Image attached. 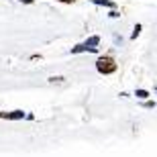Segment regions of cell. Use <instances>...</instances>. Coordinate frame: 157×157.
<instances>
[{
    "label": "cell",
    "mask_w": 157,
    "mask_h": 157,
    "mask_svg": "<svg viewBox=\"0 0 157 157\" xmlns=\"http://www.w3.org/2000/svg\"><path fill=\"white\" fill-rule=\"evenodd\" d=\"M18 2H23V4H33L35 0H18Z\"/></svg>",
    "instance_id": "7c38bea8"
},
{
    "label": "cell",
    "mask_w": 157,
    "mask_h": 157,
    "mask_svg": "<svg viewBox=\"0 0 157 157\" xmlns=\"http://www.w3.org/2000/svg\"><path fill=\"white\" fill-rule=\"evenodd\" d=\"M143 106H145V108H153V106H155V102H153V100H145V102H143Z\"/></svg>",
    "instance_id": "9c48e42d"
},
{
    "label": "cell",
    "mask_w": 157,
    "mask_h": 157,
    "mask_svg": "<svg viewBox=\"0 0 157 157\" xmlns=\"http://www.w3.org/2000/svg\"><path fill=\"white\" fill-rule=\"evenodd\" d=\"M135 96H137L139 100H149V92H147V90H143V88H137Z\"/></svg>",
    "instance_id": "8992f818"
},
{
    "label": "cell",
    "mask_w": 157,
    "mask_h": 157,
    "mask_svg": "<svg viewBox=\"0 0 157 157\" xmlns=\"http://www.w3.org/2000/svg\"><path fill=\"white\" fill-rule=\"evenodd\" d=\"M96 6H106V8H112V10H117V2L114 0H92Z\"/></svg>",
    "instance_id": "5b68a950"
},
{
    "label": "cell",
    "mask_w": 157,
    "mask_h": 157,
    "mask_svg": "<svg viewBox=\"0 0 157 157\" xmlns=\"http://www.w3.org/2000/svg\"><path fill=\"white\" fill-rule=\"evenodd\" d=\"M63 80H65L63 76H51V78H49V82H51V84H55V82L59 84V82H63Z\"/></svg>",
    "instance_id": "ba28073f"
},
{
    "label": "cell",
    "mask_w": 157,
    "mask_h": 157,
    "mask_svg": "<svg viewBox=\"0 0 157 157\" xmlns=\"http://www.w3.org/2000/svg\"><path fill=\"white\" fill-rule=\"evenodd\" d=\"M27 117V112L17 108V110H8V112H0V118H4V121H23Z\"/></svg>",
    "instance_id": "7a4b0ae2"
},
{
    "label": "cell",
    "mask_w": 157,
    "mask_h": 157,
    "mask_svg": "<svg viewBox=\"0 0 157 157\" xmlns=\"http://www.w3.org/2000/svg\"><path fill=\"white\" fill-rule=\"evenodd\" d=\"M108 17H110V18H118V17H121V12H118V10H110Z\"/></svg>",
    "instance_id": "30bf717a"
},
{
    "label": "cell",
    "mask_w": 157,
    "mask_h": 157,
    "mask_svg": "<svg viewBox=\"0 0 157 157\" xmlns=\"http://www.w3.org/2000/svg\"><path fill=\"white\" fill-rule=\"evenodd\" d=\"M96 70H98V74H102V76H110V74H114V71L118 70V63L112 55H100V57L96 59Z\"/></svg>",
    "instance_id": "6da1fadb"
},
{
    "label": "cell",
    "mask_w": 157,
    "mask_h": 157,
    "mask_svg": "<svg viewBox=\"0 0 157 157\" xmlns=\"http://www.w3.org/2000/svg\"><path fill=\"white\" fill-rule=\"evenodd\" d=\"M84 45H86V47H90V49H98V45H100V37H98V35L88 37V39L84 41Z\"/></svg>",
    "instance_id": "277c9868"
},
{
    "label": "cell",
    "mask_w": 157,
    "mask_h": 157,
    "mask_svg": "<svg viewBox=\"0 0 157 157\" xmlns=\"http://www.w3.org/2000/svg\"><path fill=\"white\" fill-rule=\"evenodd\" d=\"M98 53V49H90V47H86L84 43H78V45L71 47V55H76V53Z\"/></svg>",
    "instance_id": "3957f363"
},
{
    "label": "cell",
    "mask_w": 157,
    "mask_h": 157,
    "mask_svg": "<svg viewBox=\"0 0 157 157\" xmlns=\"http://www.w3.org/2000/svg\"><path fill=\"white\" fill-rule=\"evenodd\" d=\"M141 31H143V27H141V25H135L133 33H131V39H137V37L141 35Z\"/></svg>",
    "instance_id": "52a82bcc"
},
{
    "label": "cell",
    "mask_w": 157,
    "mask_h": 157,
    "mask_svg": "<svg viewBox=\"0 0 157 157\" xmlns=\"http://www.w3.org/2000/svg\"><path fill=\"white\" fill-rule=\"evenodd\" d=\"M57 2H63V4H74L76 0H57Z\"/></svg>",
    "instance_id": "8fae6325"
}]
</instances>
